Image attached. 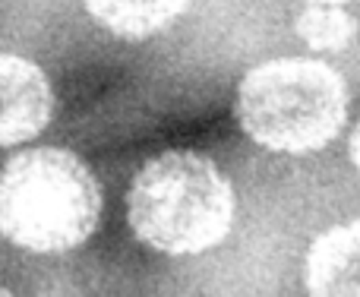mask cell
I'll return each mask as SVG.
<instances>
[{
	"label": "cell",
	"mask_w": 360,
	"mask_h": 297,
	"mask_svg": "<svg viewBox=\"0 0 360 297\" xmlns=\"http://www.w3.org/2000/svg\"><path fill=\"white\" fill-rule=\"evenodd\" d=\"M54 114L51 82L32 61L0 54V146L38 137Z\"/></svg>",
	"instance_id": "277c9868"
},
{
	"label": "cell",
	"mask_w": 360,
	"mask_h": 297,
	"mask_svg": "<svg viewBox=\"0 0 360 297\" xmlns=\"http://www.w3.org/2000/svg\"><path fill=\"white\" fill-rule=\"evenodd\" d=\"M186 6L190 0H86V10L95 23L133 42L168 29Z\"/></svg>",
	"instance_id": "8992f818"
},
{
	"label": "cell",
	"mask_w": 360,
	"mask_h": 297,
	"mask_svg": "<svg viewBox=\"0 0 360 297\" xmlns=\"http://www.w3.org/2000/svg\"><path fill=\"white\" fill-rule=\"evenodd\" d=\"M348 89L329 63L285 57L250 70L237 92V120L272 152H316L345 127Z\"/></svg>",
	"instance_id": "3957f363"
},
{
	"label": "cell",
	"mask_w": 360,
	"mask_h": 297,
	"mask_svg": "<svg viewBox=\"0 0 360 297\" xmlns=\"http://www.w3.org/2000/svg\"><path fill=\"white\" fill-rule=\"evenodd\" d=\"M313 4H351V0H313Z\"/></svg>",
	"instance_id": "9c48e42d"
},
{
	"label": "cell",
	"mask_w": 360,
	"mask_h": 297,
	"mask_svg": "<svg viewBox=\"0 0 360 297\" xmlns=\"http://www.w3.org/2000/svg\"><path fill=\"white\" fill-rule=\"evenodd\" d=\"M351 158H354V165H357V171H360V124H357L354 137H351Z\"/></svg>",
	"instance_id": "ba28073f"
},
{
	"label": "cell",
	"mask_w": 360,
	"mask_h": 297,
	"mask_svg": "<svg viewBox=\"0 0 360 297\" xmlns=\"http://www.w3.org/2000/svg\"><path fill=\"white\" fill-rule=\"evenodd\" d=\"M307 288L313 294H360V222L338 225L313 241Z\"/></svg>",
	"instance_id": "5b68a950"
},
{
	"label": "cell",
	"mask_w": 360,
	"mask_h": 297,
	"mask_svg": "<svg viewBox=\"0 0 360 297\" xmlns=\"http://www.w3.org/2000/svg\"><path fill=\"white\" fill-rule=\"evenodd\" d=\"M101 190L67 148H25L0 174V231L32 253H63L89 241Z\"/></svg>",
	"instance_id": "6da1fadb"
},
{
	"label": "cell",
	"mask_w": 360,
	"mask_h": 297,
	"mask_svg": "<svg viewBox=\"0 0 360 297\" xmlns=\"http://www.w3.org/2000/svg\"><path fill=\"white\" fill-rule=\"evenodd\" d=\"M130 228L162 253H202L234 225L228 177L196 152H165L136 174L127 196Z\"/></svg>",
	"instance_id": "7a4b0ae2"
},
{
	"label": "cell",
	"mask_w": 360,
	"mask_h": 297,
	"mask_svg": "<svg viewBox=\"0 0 360 297\" xmlns=\"http://www.w3.org/2000/svg\"><path fill=\"white\" fill-rule=\"evenodd\" d=\"M297 35L313 51H345L357 35V19L342 4H313L297 16Z\"/></svg>",
	"instance_id": "52a82bcc"
},
{
	"label": "cell",
	"mask_w": 360,
	"mask_h": 297,
	"mask_svg": "<svg viewBox=\"0 0 360 297\" xmlns=\"http://www.w3.org/2000/svg\"><path fill=\"white\" fill-rule=\"evenodd\" d=\"M0 294H6V291H4V285H0Z\"/></svg>",
	"instance_id": "30bf717a"
}]
</instances>
